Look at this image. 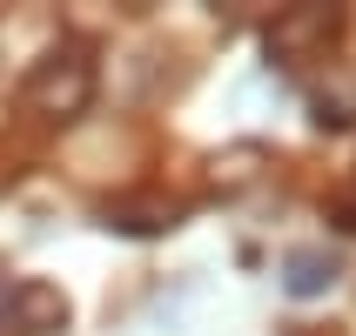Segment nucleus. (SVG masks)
Listing matches in <instances>:
<instances>
[{"mask_svg":"<svg viewBox=\"0 0 356 336\" xmlns=\"http://www.w3.org/2000/svg\"><path fill=\"white\" fill-rule=\"evenodd\" d=\"M88 95H95V61L81 54V47H54V54L34 61V74L20 81V108H34V115H81L88 108Z\"/></svg>","mask_w":356,"mask_h":336,"instance_id":"f257e3e1","label":"nucleus"},{"mask_svg":"<svg viewBox=\"0 0 356 336\" xmlns=\"http://www.w3.org/2000/svg\"><path fill=\"white\" fill-rule=\"evenodd\" d=\"M337 27H343L337 7H296V14H282L276 27H269V54H282L289 67H309V61L330 54Z\"/></svg>","mask_w":356,"mask_h":336,"instance_id":"f03ea898","label":"nucleus"},{"mask_svg":"<svg viewBox=\"0 0 356 336\" xmlns=\"http://www.w3.org/2000/svg\"><path fill=\"white\" fill-rule=\"evenodd\" d=\"M67 323V296L47 289V282H14V289H0V330L14 336H47Z\"/></svg>","mask_w":356,"mask_h":336,"instance_id":"7ed1b4c3","label":"nucleus"}]
</instances>
